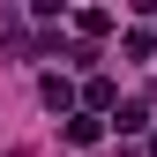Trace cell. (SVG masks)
<instances>
[{
	"mask_svg": "<svg viewBox=\"0 0 157 157\" xmlns=\"http://www.w3.org/2000/svg\"><path fill=\"white\" fill-rule=\"evenodd\" d=\"M112 127H120V135H142V127H150V112H142V105H120V112H112Z\"/></svg>",
	"mask_w": 157,
	"mask_h": 157,
	"instance_id": "cell-2",
	"label": "cell"
},
{
	"mask_svg": "<svg viewBox=\"0 0 157 157\" xmlns=\"http://www.w3.org/2000/svg\"><path fill=\"white\" fill-rule=\"evenodd\" d=\"M150 157H157V135H150Z\"/></svg>",
	"mask_w": 157,
	"mask_h": 157,
	"instance_id": "cell-3",
	"label": "cell"
},
{
	"mask_svg": "<svg viewBox=\"0 0 157 157\" xmlns=\"http://www.w3.org/2000/svg\"><path fill=\"white\" fill-rule=\"evenodd\" d=\"M97 135H105V120H97V112H75V120H67V142H75V150H90Z\"/></svg>",
	"mask_w": 157,
	"mask_h": 157,
	"instance_id": "cell-1",
	"label": "cell"
}]
</instances>
